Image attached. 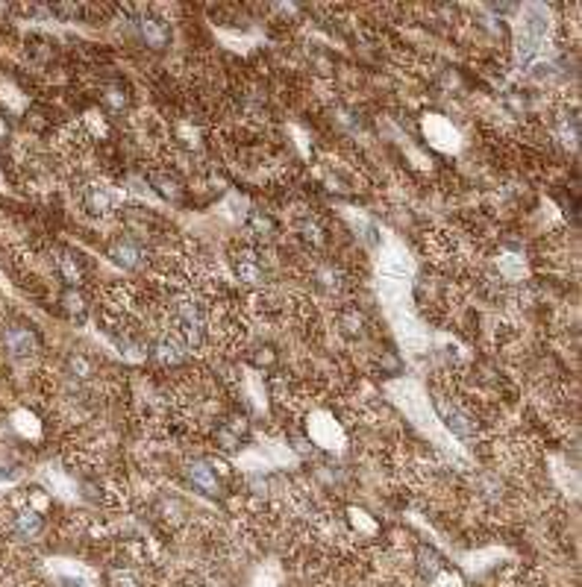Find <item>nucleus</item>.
<instances>
[{
    "label": "nucleus",
    "mask_w": 582,
    "mask_h": 587,
    "mask_svg": "<svg viewBox=\"0 0 582 587\" xmlns=\"http://www.w3.org/2000/svg\"><path fill=\"white\" fill-rule=\"evenodd\" d=\"M6 347L12 356H33L35 353V335L30 329H9Z\"/></svg>",
    "instance_id": "nucleus-2"
},
{
    "label": "nucleus",
    "mask_w": 582,
    "mask_h": 587,
    "mask_svg": "<svg viewBox=\"0 0 582 587\" xmlns=\"http://www.w3.org/2000/svg\"><path fill=\"white\" fill-rule=\"evenodd\" d=\"M85 206H89L92 215H106V211L112 209V200H109V194L103 189H89V194H85Z\"/></svg>",
    "instance_id": "nucleus-6"
},
{
    "label": "nucleus",
    "mask_w": 582,
    "mask_h": 587,
    "mask_svg": "<svg viewBox=\"0 0 582 587\" xmlns=\"http://www.w3.org/2000/svg\"><path fill=\"white\" fill-rule=\"evenodd\" d=\"M112 256H115V261H121L123 268H135V265H139L142 249H139V244H135V241L121 238V241L112 244Z\"/></svg>",
    "instance_id": "nucleus-3"
},
{
    "label": "nucleus",
    "mask_w": 582,
    "mask_h": 587,
    "mask_svg": "<svg viewBox=\"0 0 582 587\" xmlns=\"http://www.w3.org/2000/svg\"><path fill=\"white\" fill-rule=\"evenodd\" d=\"M189 479H191L200 491L218 493V479H215V473H212V467H209V464H191V467H189Z\"/></svg>",
    "instance_id": "nucleus-4"
},
{
    "label": "nucleus",
    "mask_w": 582,
    "mask_h": 587,
    "mask_svg": "<svg viewBox=\"0 0 582 587\" xmlns=\"http://www.w3.org/2000/svg\"><path fill=\"white\" fill-rule=\"evenodd\" d=\"M544 30H547V15H544V9L541 6H527L521 24H517V53H521V62H529L538 53Z\"/></svg>",
    "instance_id": "nucleus-1"
},
{
    "label": "nucleus",
    "mask_w": 582,
    "mask_h": 587,
    "mask_svg": "<svg viewBox=\"0 0 582 587\" xmlns=\"http://www.w3.org/2000/svg\"><path fill=\"white\" fill-rule=\"evenodd\" d=\"M427 132H429V139L436 141L438 147H447V144L453 147V130L444 121H429L427 123Z\"/></svg>",
    "instance_id": "nucleus-7"
},
{
    "label": "nucleus",
    "mask_w": 582,
    "mask_h": 587,
    "mask_svg": "<svg viewBox=\"0 0 582 587\" xmlns=\"http://www.w3.org/2000/svg\"><path fill=\"white\" fill-rule=\"evenodd\" d=\"M59 273H62V277H65L71 285H80V282H83V268H80V261L74 259V256H68V253L59 259Z\"/></svg>",
    "instance_id": "nucleus-8"
},
{
    "label": "nucleus",
    "mask_w": 582,
    "mask_h": 587,
    "mask_svg": "<svg viewBox=\"0 0 582 587\" xmlns=\"http://www.w3.org/2000/svg\"><path fill=\"white\" fill-rule=\"evenodd\" d=\"M142 39L151 47H162L168 42V30L162 21H142Z\"/></svg>",
    "instance_id": "nucleus-5"
}]
</instances>
